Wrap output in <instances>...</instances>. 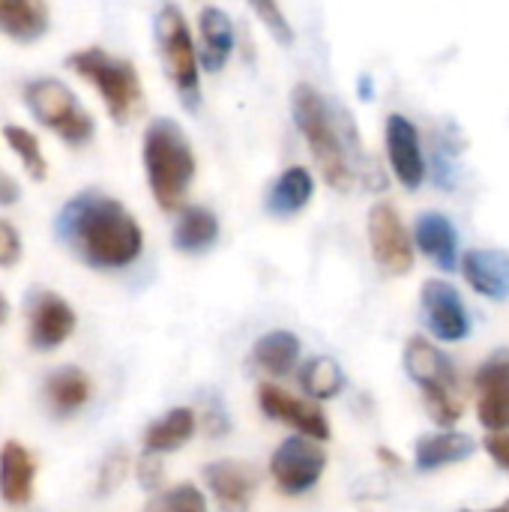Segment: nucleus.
<instances>
[{"instance_id": "nucleus-16", "label": "nucleus", "mask_w": 509, "mask_h": 512, "mask_svg": "<svg viewBox=\"0 0 509 512\" xmlns=\"http://www.w3.org/2000/svg\"><path fill=\"white\" fill-rule=\"evenodd\" d=\"M414 243L417 249L441 270L453 273L459 267V231L450 216L438 210H426L417 216L414 225Z\"/></svg>"}, {"instance_id": "nucleus-17", "label": "nucleus", "mask_w": 509, "mask_h": 512, "mask_svg": "<svg viewBox=\"0 0 509 512\" xmlns=\"http://www.w3.org/2000/svg\"><path fill=\"white\" fill-rule=\"evenodd\" d=\"M237 45L234 21L225 9L219 6H204L198 15V63L207 72L225 69Z\"/></svg>"}, {"instance_id": "nucleus-14", "label": "nucleus", "mask_w": 509, "mask_h": 512, "mask_svg": "<svg viewBox=\"0 0 509 512\" xmlns=\"http://www.w3.org/2000/svg\"><path fill=\"white\" fill-rule=\"evenodd\" d=\"M477 384V417L489 432L509 429V348H498L474 375Z\"/></svg>"}, {"instance_id": "nucleus-3", "label": "nucleus", "mask_w": 509, "mask_h": 512, "mask_svg": "<svg viewBox=\"0 0 509 512\" xmlns=\"http://www.w3.org/2000/svg\"><path fill=\"white\" fill-rule=\"evenodd\" d=\"M141 162L156 204L165 213L186 207L189 186L198 171V159L186 129L171 117H156L147 123L141 138Z\"/></svg>"}, {"instance_id": "nucleus-18", "label": "nucleus", "mask_w": 509, "mask_h": 512, "mask_svg": "<svg viewBox=\"0 0 509 512\" xmlns=\"http://www.w3.org/2000/svg\"><path fill=\"white\" fill-rule=\"evenodd\" d=\"M462 273L480 297L509 300V252L504 249H471L462 258Z\"/></svg>"}, {"instance_id": "nucleus-4", "label": "nucleus", "mask_w": 509, "mask_h": 512, "mask_svg": "<svg viewBox=\"0 0 509 512\" xmlns=\"http://www.w3.org/2000/svg\"><path fill=\"white\" fill-rule=\"evenodd\" d=\"M66 69H72L102 96V105L114 123H129L135 111L141 108L144 90H141V78L132 60L117 57L99 45H90V48L72 51L66 57Z\"/></svg>"}, {"instance_id": "nucleus-35", "label": "nucleus", "mask_w": 509, "mask_h": 512, "mask_svg": "<svg viewBox=\"0 0 509 512\" xmlns=\"http://www.w3.org/2000/svg\"><path fill=\"white\" fill-rule=\"evenodd\" d=\"M18 201H21V186H18V180H15L9 171L0 168V207H12V204H18Z\"/></svg>"}, {"instance_id": "nucleus-26", "label": "nucleus", "mask_w": 509, "mask_h": 512, "mask_svg": "<svg viewBox=\"0 0 509 512\" xmlns=\"http://www.w3.org/2000/svg\"><path fill=\"white\" fill-rule=\"evenodd\" d=\"M195 429H198V414L192 408H171L144 432V450L156 456L174 453L192 441Z\"/></svg>"}, {"instance_id": "nucleus-29", "label": "nucleus", "mask_w": 509, "mask_h": 512, "mask_svg": "<svg viewBox=\"0 0 509 512\" xmlns=\"http://www.w3.org/2000/svg\"><path fill=\"white\" fill-rule=\"evenodd\" d=\"M144 512H210V507H207V498L198 486L177 483V486L153 495Z\"/></svg>"}, {"instance_id": "nucleus-31", "label": "nucleus", "mask_w": 509, "mask_h": 512, "mask_svg": "<svg viewBox=\"0 0 509 512\" xmlns=\"http://www.w3.org/2000/svg\"><path fill=\"white\" fill-rule=\"evenodd\" d=\"M126 468H129V456L123 453V450H114L105 462H102V468H99V492L102 495H111L120 483H123V477H126Z\"/></svg>"}, {"instance_id": "nucleus-22", "label": "nucleus", "mask_w": 509, "mask_h": 512, "mask_svg": "<svg viewBox=\"0 0 509 512\" xmlns=\"http://www.w3.org/2000/svg\"><path fill=\"white\" fill-rule=\"evenodd\" d=\"M174 249L183 255H201L207 249L216 246L219 240V216L204 207V204H189L177 210V222H174Z\"/></svg>"}, {"instance_id": "nucleus-8", "label": "nucleus", "mask_w": 509, "mask_h": 512, "mask_svg": "<svg viewBox=\"0 0 509 512\" xmlns=\"http://www.w3.org/2000/svg\"><path fill=\"white\" fill-rule=\"evenodd\" d=\"M327 471V453L321 441H312L306 435L288 438L276 447L270 459V477L285 495H306L312 492Z\"/></svg>"}, {"instance_id": "nucleus-9", "label": "nucleus", "mask_w": 509, "mask_h": 512, "mask_svg": "<svg viewBox=\"0 0 509 512\" xmlns=\"http://www.w3.org/2000/svg\"><path fill=\"white\" fill-rule=\"evenodd\" d=\"M369 249L375 264L387 276H408L414 270V240L390 201H378L369 210Z\"/></svg>"}, {"instance_id": "nucleus-25", "label": "nucleus", "mask_w": 509, "mask_h": 512, "mask_svg": "<svg viewBox=\"0 0 509 512\" xmlns=\"http://www.w3.org/2000/svg\"><path fill=\"white\" fill-rule=\"evenodd\" d=\"M300 348L303 345L291 330H270L252 345V363L270 378H285L297 369Z\"/></svg>"}, {"instance_id": "nucleus-27", "label": "nucleus", "mask_w": 509, "mask_h": 512, "mask_svg": "<svg viewBox=\"0 0 509 512\" xmlns=\"http://www.w3.org/2000/svg\"><path fill=\"white\" fill-rule=\"evenodd\" d=\"M300 387L306 390V396L312 399H333L342 393L345 387V375L342 366L333 357H312L303 363L300 369Z\"/></svg>"}, {"instance_id": "nucleus-2", "label": "nucleus", "mask_w": 509, "mask_h": 512, "mask_svg": "<svg viewBox=\"0 0 509 512\" xmlns=\"http://www.w3.org/2000/svg\"><path fill=\"white\" fill-rule=\"evenodd\" d=\"M291 114L327 186L336 192H348L357 177V159L363 156L351 117L345 111H336L327 96L306 81L291 90Z\"/></svg>"}, {"instance_id": "nucleus-37", "label": "nucleus", "mask_w": 509, "mask_h": 512, "mask_svg": "<svg viewBox=\"0 0 509 512\" xmlns=\"http://www.w3.org/2000/svg\"><path fill=\"white\" fill-rule=\"evenodd\" d=\"M9 321V300H6V294H0V327Z\"/></svg>"}, {"instance_id": "nucleus-10", "label": "nucleus", "mask_w": 509, "mask_h": 512, "mask_svg": "<svg viewBox=\"0 0 509 512\" xmlns=\"http://www.w3.org/2000/svg\"><path fill=\"white\" fill-rule=\"evenodd\" d=\"M426 327L441 342H462L471 333V315L462 294L447 279H429L420 291Z\"/></svg>"}, {"instance_id": "nucleus-13", "label": "nucleus", "mask_w": 509, "mask_h": 512, "mask_svg": "<svg viewBox=\"0 0 509 512\" xmlns=\"http://www.w3.org/2000/svg\"><path fill=\"white\" fill-rule=\"evenodd\" d=\"M384 144H387V159L396 174V180L405 189H420L426 180V156H423V141L420 129L414 126L411 117L405 114H390L384 126Z\"/></svg>"}, {"instance_id": "nucleus-34", "label": "nucleus", "mask_w": 509, "mask_h": 512, "mask_svg": "<svg viewBox=\"0 0 509 512\" xmlns=\"http://www.w3.org/2000/svg\"><path fill=\"white\" fill-rule=\"evenodd\" d=\"M486 453L504 468L509 474V435L504 432H492L489 438H486Z\"/></svg>"}, {"instance_id": "nucleus-33", "label": "nucleus", "mask_w": 509, "mask_h": 512, "mask_svg": "<svg viewBox=\"0 0 509 512\" xmlns=\"http://www.w3.org/2000/svg\"><path fill=\"white\" fill-rule=\"evenodd\" d=\"M162 477H165V471H162L159 456L144 450V456L138 459V483H141V489H147V492H159Z\"/></svg>"}, {"instance_id": "nucleus-23", "label": "nucleus", "mask_w": 509, "mask_h": 512, "mask_svg": "<svg viewBox=\"0 0 509 512\" xmlns=\"http://www.w3.org/2000/svg\"><path fill=\"white\" fill-rule=\"evenodd\" d=\"M51 27V12L45 0H0V33L12 42L30 45L42 39Z\"/></svg>"}, {"instance_id": "nucleus-5", "label": "nucleus", "mask_w": 509, "mask_h": 512, "mask_svg": "<svg viewBox=\"0 0 509 512\" xmlns=\"http://www.w3.org/2000/svg\"><path fill=\"white\" fill-rule=\"evenodd\" d=\"M405 372L423 390L426 411L438 426H453L462 417V393L453 363L441 348H435L423 336H411L405 342Z\"/></svg>"}, {"instance_id": "nucleus-24", "label": "nucleus", "mask_w": 509, "mask_h": 512, "mask_svg": "<svg viewBox=\"0 0 509 512\" xmlns=\"http://www.w3.org/2000/svg\"><path fill=\"white\" fill-rule=\"evenodd\" d=\"M477 450V441L462 432H438V435H423L414 447V465L423 474L441 471L447 465H459L471 459Z\"/></svg>"}, {"instance_id": "nucleus-7", "label": "nucleus", "mask_w": 509, "mask_h": 512, "mask_svg": "<svg viewBox=\"0 0 509 512\" xmlns=\"http://www.w3.org/2000/svg\"><path fill=\"white\" fill-rule=\"evenodd\" d=\"M24 102H27L30 114L39 120V126L54 132L69 147L87 144L93 138V132H96V123H93L90 111L81 105L75 90L60 78H33V81H27L24 84Z\"/></svg>"}, {"instance_id": "nucleus-28", "label": "nucleus", "mask_w": 509, "mask_h": 512, "mask_svg": "<svg viewBox=\"0 0 509 512\" xmlns=\"http://www.w3.org/2000/svg\"><path fill=\"white\" fill-rule=\"evenodd\" d=\"M3 141L9 144V150L18 156V162L24 165V171L42 183L48 177V159L42 153V144L36 138V132H30L27 126H18V123H6L3 126Z\"/></svg>"}, {"instance_id": "nucleus-6", "label": "nucleus", "mask_w": 509, "mask_h": 512, "mask_svg": "<svg viewBox=\"0 0 509 512\" xmlns=\"http://www.w3.org/2000/svg\"><path fill=\"white\" fill-rule=\"evenodd\" d=\"M159 57L165 66L168 81L180 93L186 108H195L201 102V63H198V45L192 39L189 21L177 3H162L153 21Z\"/></svg>"}, {"instance_id": "nucleus-19", "label": "nucleus", "mask_w": 509, "mask_h": 512, "mask_svg": "<svg viewBox=\"0 0 509 512\" xmlns=\"http://www.w3.org/2000/svg\"><path fill=\"white\" fill-rule=\"evenodd\" d=\"M36 459L21 441H6L0 447V498L9 507H24L33 498Z\"/></svg>"}, {"instance_id": "nucleus-11", "label": "nucleus", "mask_w": 509, "mask_h": 512, "mask_svg": "<svg viewBox=\"0 0 509 512\" xmlns=\"http://www.w3.org/2000/svg\"><path fill=\"white\" fill-rule=\"evenodd\" d=\"M75 309L54 291H33L27 300V339L33 351H54L75 333Z\"/></svg>"}, {"instance_id": "nucleus-30", "label": "nucleus", "mask_w": 509, "mask_h": 512, "mask_svg": "<svg viewBox=\"0 0 509 512\" xmlns=\"http://www.w3.org/2000/svg\"><path fill=\"white\" fill-rule=\"evenodd\" d=\"M252 12L258 15V21L270 30V36L279 42V45H291L294 42V27L282 9L279 0H249Z\"/></svg>"}, {"instance_id": "nucleus-1", "label": "nucleus", "mask_w": 509, "mask_h": 512, "mask_svg": "<svg viewBox=\"0 0 509 512\" xmlns=\"http://www.w3.org/2000/svg\"><path fill=\"white\" fill-rule=\"evenodd\" d=\"M60 243L93 270H126L144 252V231L132 210L96 189L69 198L54 222Z\"/></svg>"}, {"instance_id": "nucleus-20", "label": "nucleus", "mask_w": 509, "mask_h": 512, "mask_svg": "<svg viewBox=\"0 0 509 512\" xmlns=\"http://www.w3.org/2000/svg\"><path fill=\"white\" fill-rule=\"evenodd\" d=\"M312 195H315V177L309 174V168L291 165L270 183L264 195V210L276 219H291L309 207Z\"/></svg>"}, {"instance_id": "nucleus-12", "label": "nucleus", "mask_w": 509, "mask_h": 512, "mask_svg": "<svg viewBox=\"0 0 509 512\" xmlns=\"http://www.w3.org/2000/svg\"><path fill=\"white\" fill-rule=\"evenodd\" d=\"M258 408L264 411V417L291 426L294 432L312 438V441H330V423L327 414L300 396H291L288 390L276 387V384H261L258 387Z\"/></svg>"}, {"instance_id": "nucleus-36", "label": "nucleus", "mask_w": 509, "mask_h": 512, "mask_svg": "<svg viewBox=\"0 0 509 512\" xmlns=\"http://www.w3.org/2000/svg\"><path fill=\"white\" fill-rule=\"evenodd\" d=\"M360 96H363V99H372V78H369V75L360 78Z\"/></svg>"}, {"instance_id": "nucleus-21", "label": "nucleus", "mask_w": 509, "mask_h": 512, "mask_svg": "<svg viewBox=\"0 0 509 512\" xmlns=\"http://www.w3.org/2000/svg\"><path fill=\"white\" fill-rule=\"evenodd\" d=\"M93 384L84 369L78 366H60L42 381L45 405L54 417H72L90 402Z\"/></svg>"}, {"instance_id": "nucleus-38", "label": "nucleus", "mask_w": 509, "mask_h": 512, "mask_svg": "<svg viewBox=\"0 0 509 512\" xmlns=\"http://www.w3.org/2000/svg\"><path fill=\"white\" fill-rule=\"evenodd\" d=\"M459 512H509V498L504 504H498V507H492V510H459Z\"/></svg>"}, {"instance_id": "nucleus-15", "label": "nucleus", "mask_w": 509, "mask_h": 512, "mask_svg": "<svg viewBox=\"0 0 509 512\" xmlns=\"http://www.w3.org/2000/svg\"><path fill=\"white\" fill-rule=\"evenodd\" d=\"M207 489L213 492V501L222 512H246L252 507L261 477L249 462L240 459H219L210 462L204 471Z\"/></svg>"}, {"instance_id": "nucleus-32", "label": "nucleus", "mask_w": 509, "mask_h": 512, "mask_svg": "<svg viewBox=\"0 0 509 512\" xmlns=\"http://www.w3.org/2000/svg\"><path fill=\"white\" fill-rule=\"evenodd\" d=\"M21 261V234L9 219H0V267L9 270Z\"/></svg>"}]
</instances>
